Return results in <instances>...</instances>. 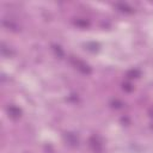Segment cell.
I'll use <instances>...</instances> for the list:
<instances>
[{
	"label": "cell",
	"instance_id": "3",
	"mask_svg": "<svg viewBox=\"0 0 153 153\" xmlns=\"http://www.w3.org/2000/svg\"><path fill=\"white\" fill-rule=\"evenodd\" d=\"M63 139H65L66 143L69 145V146H72V147H75V146L79 145V137H78V135L75 133H71V131L65 133Z\"/></svg>",
	"mask_w": 153,
	"mask_h": 153
},
{
	"label": "cell",
	"instance_id": "6",
	"mask_svg": "<svg viewBox=\"0 0 153 153\" xmlns=\"http://www.w3.org/2000/svg\"><path fill=\"white\" fill-rule=\"evenodd\" d=\"M115 6H116L121 12H124V13H131V12H133V7H130L128 4L117 2V4H115Z\"/></svg>",
	"mask_w": 153,
	"mask_h": 153
},
{
	"label": "cell",
	"instance_id": "4",
	"mask_svg": "<svg viewBox=\"0 0 153 153\" xmlns=\"http://www.w3.org/2000/svg\"><path fill=\"white\" fill-rule=\"evenodd\" d=\"M2 25L11 31H19L20 30V25L14 20V19H8V18H4L2 19Z\"/></svg>",
	"mask_w": 153,
	"mask_h": 153
},
{
	"label": "cell",
	"instance_id": "12",
	"mask_svg": "<svg viewBox=\"0 0 153 153\" xmlns=\"http://www.w3.org/2000/svg\"><path fill=\"white\" fill-rule=\"evenodd\" d=\"M122 86H123V90H126V91H128V92L133 91V88H134V87H133V85H131V84H129V82H124Z\"/></svg>",
	"mask_w": 153,
	"mask_h": 153
},
{
	"label": "cell",
	"instance_id": "2",
	"mask_svg": "<svg viewBox=\"0 0 153 153\" xmlns=\"http://www.w3.org/2000/svg\"><path fill=\"white\" fill-rule=\"evenodd\" d=\"M71 62H72V65H73L79 72H81L82 74H90V73H91V67H90L86 62H84L82 60L72 56V57H71Z\"/></svg>",
	"mask_w": 153,
	"mask_h": 153
},
{
	"label": "cell",
	"instance_id": "9",
	"mask_svg": "<svg viewBox=\"0 0 153 153\" xmlns=\"http://www.w3.org/2000/svg\"><path fill=\"white\" fill-rule=\"evenodd\" d=\"M85 48L90 51H98L99 50V44L96 43V42H87L85 44Z\"/></svg>",
	"mask_w": 153,
	"mask_h": 153
},
{
	"label": "cell",
	"instance_id": "1",
	"mask_svg": "<svg viewBox=\"0 0 153 153\" xmlns=\"http://www.w3.org/2000/svg\"><path fill=\"white\" fill-rule=\"evenodd\" d=\"M88 145L94 153H102L104 151V142L99 135H92L88 140Z\"/></svg>",
	"mask_w": 153,
	"mask_h": 153
},
{
	"label": "cell",
	"instance_id": "13",
	"mask_svg": "<svg viewBox=\"0 0 153 153\" xmlns=\"http://www.w3.org/2000/svg\"><path fill=\"white\" fill-rule=\"evenodd\" d=\"M149 115H151V116L153 117V106H152V108L149 109Z\"/></svg>",
	"mask_w": 153,
	"mask_h": 153
},
{
	"label": "cell",
	"instance_id": "8",
	"mask_svg": "<svg viewBox=\"0 0 153 153\" xmlns=\"http://www.w3.org/2000/svg\"><path fill=\"white\" fill-rule=\"evenodd\" d=\"M1 54H2V56H5V57H11V56L13 55V51H12V49H11L10 47H7L5 43H1Z\"/></svg>",
	"mask_w": 153,
	"mask_h": 153
},
{
	"label": "cell",
	"instance_id": "11",
	"mask_svg": "<svg viewBox=\"0 0 153 153\" xmlns=\"http://www.w3.org/2000/svg\"><path fill=\"white\" fill-rule=\"evenodd\" d=\"M53 49H54L55 54L57 55V57H62V56H63V50L61 49V47H59V45H53Z\"/></svg>",
	"mask_w": 153,
	"mask_h": 153
},
{
	"label": "cell",
	"instance_id": "5",
	"mask_svg": "<svg viewBox=\"0 0 153 153\" xmlns=\"http://www.w3.org/2000/svg\"><path fill=\"white\" fill-rule=\"evenodd\" d=\"M7 115L12 120H18L22 116V109L16 105H10L7 108Z\"/></svg>",
	"mask_w": 153,
	"mask_h": 153
},
{
	"label": "cell",
	"instance_id": "7",
	"mask_svg": "<svg viewBox=\"0 0 153 153\" xmlns=\"http://www.w3.org/2000/svg\"><path fill=\"white\" fill-rule=\"evenodd\" d=\"M140 75H141V72H140L139 69H136V68L129 69V71L127 72V74H126V76H127L128 79H137Z\"/></svg>",
	"mask_w": 153,
	"mask_h": 153
},
{
	"label": "cell",
	"instance_id": "10",
	"mask_svg": "<svg viewBox=\"0 0 153 153\" xmlns=\"http://www.w3.org/2000/svg\"><path fill=\"white\" fill-rule=\"evenodd\" d=\"M74 24H75L76 26H80V27H86V26L90 25V23H88L86 19H76V20L74 22Z\"/></svg>",
	"mask_w": 153,
	"mask_h": 153
}]
</instances>
